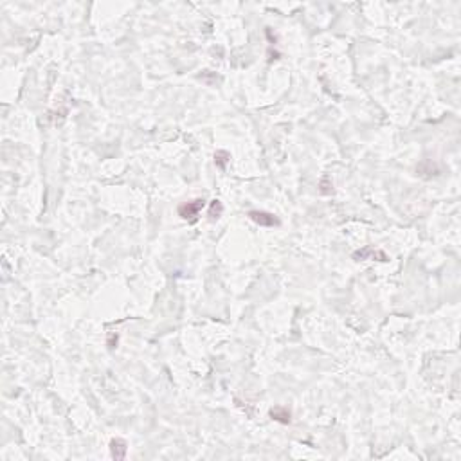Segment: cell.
I'll use <instances>...</instances> for the list:
<instances>
[{
    "label": "cell",
    "mask_w": 461,
    "mask_h": 461,
    "mask_svg": "<svg viewBox=\"0 0 461 461\" xmlns=\"http://www.w3.org/2000/svg\"><path fill=\"white\" fill-rule=\"evenodd\" d=\"M222 213H224V206H222V202L214 198V200L211 202V206H209V213H207V216H209V220H211V222H216V220L222 216Z\"/></svg>",
    "instance_id": "cell-6"
},
{
    "label": "cell",
    "mask_w": 461,
    "mask_h": 461,
    "mask_svg": "<svg viewBox=\"0 0 461 461\" xmlns=\"http://www.w3.org/2000/svg\"><path fill=\"white\" fill-rule=\"evenodd\" d=\"M128 452V443L123 438H114L110 440V454L114 460H124Z\"/></svg>",
    "instance_id": "cell-3"
},
{
    "label": "cell",
    "mask_w": 461,
    "mask_h": 461,
    "mask_svg": "<svg viewBox=\"0 0 461 461\" xmlns=\"http://www.w3.org/2000/svg\"><path fill=\"white\" fill-rule=\"evenodd\" d=\"M247 216H249L254 224L258 225H263V227H279V218L274 214V213H268V211H260V209H252V211L247 213Z\"/></svg>",
    "instance_id": "cell-2"
},
{
    "label": "cell",
    "mask_w": 461,
    "mask_h": 461,
    "mask_svg": "<svg viewBox=\"0 0 461 461\" xmlns=\"http://www.w3.org/2000/svg\"><path fill=\"white\" fill-rule=\"evenodd\" d=\"M204 206H206V200H204V198H195V200H191V202L180 204V206L177 207V213H178L180 218L189 220V222H195L196 216H198V213L202 211V207Z\"/></svg>",
    "instance_id": "cell-1"
},
{
    "label": "cell",
    "mask_w": 461,
    "mask_h": 461,
    "mask_svg": "<svg viewBox=\"0 0 461 461\" xmlns=\"http://www.w3.org/2000/svg\"><path fill=\"white\" fill-rule=\"evenodd\" d=\"M270 418H272L274 422L288 425L292 422V411L286 406H274L272 409H270Z\"/></svg>",
    "instance_id": "cell-4"
},
{
    "label": "cell",
    "mask_w": 461,
    "mask_h": 461,
    "mask_svg": "<svg viewBox=\"0 0 461 461\" xmlns=\"http://www.w3.org/2000/svg\"><path fill=\"white\" fill-rule=\"evenodd\" d=\"M115 344H117V335H112V339L108 340V346L110 348H115Z\"/></svg>",
    "instance_id": "cell-8"
},
{
    "label": "cell",
    "mask_w": 461,
    "mask_h": 461,
    "mask_svg": "<svg viewBox=\"0 0 461 461\" xmlns=\"http://www.w3.org/2000/svg\"><path fill=\"white\" fill-rule=\"evenodd\" d=\"M230 160V153L225 152V150H218V152L214 153V164L218 166L220 170H225L227 168V164H229Z\"/></svg>",
    "instance_id": "cell-7"
},
{
    "label": "cell",
    "mask_w": 461,
    "mask_h": 461,
    "mask_svg": "<svg viewBox=\"0 0 461 461\" xmlns=\"http://www.w3.org/2000/svg\"><path fill=\"white\" fill-rule=\"evenodd\" d=\"M373 256V258H380V261H388V256L384 254V252H380V250H375V249H371V247H366V249H362V250H358V252H355L353 254V258L355 260H364V256Z\"/></svg>",
    "instance_id": "cell-5"
}]
</instances>
